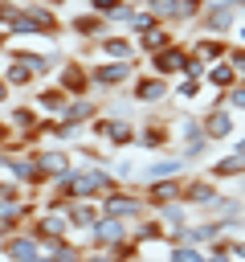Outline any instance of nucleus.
I'll return each instance as SVG.
<instances>
[{"instance_id":"1","label":"nucleus","mask_w":245,"mask_h":262,"mask_svg":"<svg viewBox=\"0 0 245 262\" xmlns=\"http://www.w3.org/2000/svg\"><path fill=\"white\" fill-rule=\"evenodd\" d=\"M98 205H102L106 217H118V221H127V225H135V221H143V217L151 213V205H147V196H143L139 184H118V188L106 192Z\"/></svg>"},{"instance_id":"2","label":"nucleus","mask_w":245,"mask_h":262,"mask_svg":"<svg viewBox=\"0 0 245 262\" xmlns=\"http://www.w3.org/2000/svg\"><path fill=\"white\" fill-rule=\"evenodd\" d=\"M135 74H139V61H102V57H98V61L90 66V78H94V90H98V94H114V90L131 86Z\"/></svg>"},{"instance_id":"3","label":"nucleus","mask_w":245,"mask_h":262,"mask_svg":"<svg viewBox=\"0 0 245 262\" xmlns=\"http://www.w3.org/2000/svg\"><path fill=\"white\" fill-rule=\"evenodd\" d=\"M180 201H184L188 209H200V213L208 217V213H212V205L220 201V184H216L208 172H200V176H192V172H188V176H184V192H180Z\"/></svg>"},{"instance_id":"4","label":"nucleus","mask_w":245,"mask_h":262,"mask_svg":"<svg viewBox=\"0 0 245 262\" xmlns=\"http://www.w3.org/2000/svg\"><path fill=\"white\" fill-rule=\"evenodd\" d=\"M172 143H176V135H172V119L163 111L147 115L139 123V131H135V147H143V151H167Z\"/></svg>"},{"instance_id":"5","label":"nucleus","mask_w":245,"mask_h":262,"mask_svg":"<svg viewBox=\"0 0 245 262\" xmlns=\"http://www.w3.org/2000/svg\"><path fill=\"white\" fill-rule=\"evenodd\" d=\"M200 123H204V135H208L212 143H225V139H233V131H237V115L225 106V94H212V102H208V111L200 115Z\"/></svg>"},{"instance_id":"6","label":"nucleus","mask_w":245,"mask_h":262,"mask_svg":"<svg viewBox=\"0 0 245 262\" xmlns=\"http://www.w3.org/2000/svg\"><path fill=\"white\" fill-rule=\"evenodd\" d=\"M53 82H57V86H61L69 98H78V94H94V78H90V66H82L78 57H65V61L57 66Z\"/></svg>"},{"instance_id":"7","label":"nucleus","mask_w":245,"mask_h":262,"mask_svg":"<svg viewBox=\"0 0 245 262\" xmlns=\"http://www.w3.org/2000/svg\"><path fill=\"white\" fill-rule=\"evenodd\" d=\"M127 90H131V102H139V106H159L163 98H172V82H167V78H155L151 70H147V74L139 70Z\"/></svg>"},{"instance_id":"8","label":"nucleus","mask_w":245,"mask_h":262,"mask_svg":"<svg viewBox=\"0 0 245 262\" xmlns=\"http://www.w3.org/2000/svg\"><path fill=\"white\" fill-rule=\"evenodd\" d=\"M188 57H192V53H188V45H180V41H176V45H167V49L151 53V57H147V70H151L155 78H167V82H176V78L184 74Z\"/></svg>"},{"instance_id":"9","label":"nucleus","mask_w":245,"mask_h":262,"mask_svg":"<svg viewBox=\"0 0 245 262\" xmlns=\"http://www.w3.org/2000/svg\"><path fill=\"white\" fill-rule=\"evenodd\" d=\"M94 53L102 61H139V49H135V37L131 33H106L94 41Z\"/></svg>"},{"instance_id":"10","label":"nucleus","mask_w":245,"mask_h":262,"mask_svg":"<svg viewBox=\"0 0 245 262\" xmlns=\"http://www.w3.org/2000/svg\"><path fill=\"white\" fill-rule=\"evenodd\" d=\"M33 106H37V115L41 119H61L65 115V102H69V94L57 86V82H41V86H33V98H29Z\"/></svg>"},{"instance_id":"11","label":"nucleus","mask_w":245,"mask_h":262,"mask_svg":"<svg viewBox=\"0 0 245 262\" xmlns=\"http://www.w3.org/2000/svg\"><path fill=\"white\" fill-rule=\"evenodd\" d=\"M127 237H131V225L118 221V217H106V213H102V217L94 221V229H90V246H94V250H114V246H122Z\"/></svg>"},{"instance_id":"12","label":"nucleus","mask_w":245,"mask_h":262,"mask_svg":"<svg viewBox=\"0 0 245 262\" xmlns=\"http://www.w3.org/2000/svg\"><path fill=\"white\" fill-rule=\"evenodd\" d=\"M4 262H49V258H41V242L29 229H16L4 242Z\"/></svg>"},{"instance_id":"13","label":"nucleus","mask_w":245,"mask_h":262,"mask_svg":"<svg viewBox=\"0 0 245 262\" xmlns=\"http://www.w3.org/2000/svg\"><path fill=\"white\" fill-rule=\"evenodd\" d=\"M24 229H29L37 242H45V237H69V233H74V225H69L65 209H61V213H45V209H41V213H37Z\"/></svg>"},{"instance_id":"14","label":"nucleus","mask_w":245,"mask_h":262,"mask_svg":"<svg viewBox=\"0 0 245 262\" xmlns=\"http://www.w3.org/2000/svg\"><path fill=\"white\" fill-rule=\"evenodd\" d=\"M220 237H229V233H225V221H216V217H204V221H188V225H184V242H188V246L208 250V246L220 242ZM184 242H180V246H184Z\"/></svg>"},{"instance_id":"15","label":"nucleus","mask_w":245,"mask_h":262,"mask_svg":"<svg viewBox=\"0 0 245 262\" xmlns=\"http://www.w3.org/2000/svg\"><path fill=\"white\" fill-rule=\"evenodd\" d=\"M139 188H143V196H147V205H151V213H155L159 205H167V201H180V192H184V176L147 180V184H139Z\"/></svg>"},{"instance_id":"16","label":"nucleus","mask_w":245,"mask_h":262,"mask_svg":"<svg viewBox=\"0 0 245 262\" xmlns=\"http://www.w3.org/2000/svg\"><path fill=\"white\" fill-rule=\"evenodd\" d=\"M229 49H233V41H229V37H212V33H204V37H196V41L188 45V53H192V57H200L204 66L225 61V57H229Z\"/></svg>"},{"instance_id":"17","label":"nucleus","mask_w":245,"mask_h":262,"mask_svg":"<svg viewBox=\"0 0 245 262\" xmlns=\"http://www.w3.org/2000/svg\"><path fill=\"white\" fill-rule=\"evenodd\" d=\"M98 115H102V102H98L94 94H78V98L65 102V115H61V119H65V123H78V127H90Z\"/></svg>"},{"instance_id":"18","label":"nucleus","mask_w":245,"mask_h":262,"mask_svg":"<svg viewBox=\"0 0 245 262\" xmlns=\"http://www.w3.org/2000/svg\"><path fill=\"white\" fill-rule=\"evenodd\" d=\"M163 176H188V164H184L180 156H159V160L143 164L139 184H147V180H163Z\"/></svg>"},{"instance_id":"19","label":"nucleus","mask_w":245,"mask_h":262,"mask_svg":"<svg viewBox=\"0 0 245 262\" xmlns=\"http://www.w3.org/2000/svg\"><path fill=\"white\" fill-rule=\"evenodd\" d=\"M65 217H69L74 233H86V229H94V221L102 217V205H98V201H69V205H65Z\"/></svg>"},{"instance_id":"20","label":"nucleus","mask_w":245,"mask_h":262,"mask_svg":"<svg viewBox=\"0 0 245 262\" xmlns=\"http://www.w3.org/2000/svg\"><path fill=\"white\" fill-rule=\"evenodd\" d=\"M20 8H24V12H29L37 25H41V33H45L49 41H57V37H61V20H57V8H49V4H41V0H24Z\"/></svg>"},{"instance_id":"21","label":"nucleus","mask_w":245,"mask_h":262,"mask_svg":"<svg viewBox=\"0 0 245 262\" xmlns=\"http://www.w3.org/2000/svg\"><path fill=\"white\" fill-rule=\"evenodd\" d=\"M0 78H4V82H8L12 90H33V86H37L33 70H29V66L20 61V57H12V53H8L4 61H0Z\"/></svg>"},{"instance_id":"22","label":"nucleus","mask_w":245,"mask_h":262,"mask_svg":"<svg viewBox=\"0 0 245 262\" xmlns=\"http://www.w3.org/2000/svg\"><path fill=\"white\" fill-rule=\"evenodd\" d=\"M69 29H74L82 41H98V37H106V33H110V20H106V16H98V12H78V16L69 20Z\"/></svg>"},{"instance_id":"23","label":"nucleus","mask_w":245,"mask_h":262,"mask_svg":"<svg viewBox=\"0 0 245 262\" xmlns=\"http://www.w3.org/2000/svg\"><path fill=\"white\" fill-rule=\"evenodd\" d=\"M237 82H241V78H237V70H233L229 61H216V66H208V74H204V90H212V94H229Z\"/></svg>"},{"instance_id":"24","label":"nucleus","mask_w":245,"mask_h":262,"mask_svg":"<svg viewBox=\"0 0 245 262\" xmlns=\"http://www.w3.org/2000/svg\"><path fill=\"white\" fill-rule=\"evenodd\" d=\"M208 176H212L216 184H225V180H241V176H245V156L229 151V156L212 160V164H208Z\"/></svg>"},{"instance_id":"25","label":"nucleus","mask_w":245,"mask_h":262,"mask_svg":"<svg viewBox=\"0 0 245 262\" xmlns=\"http://www.w3.org/2000/svg\"><path fill=\"white\" fill-rule=\"evenodd\" d=\"M167 45H176V33H172L167 25H159V29L143 33V37H135V49H139V57H151V53H159V49H167Z\"/></svg>"},{"instance_id":"26","label":"nucleus","mask_w":245,"mask_h":262,"mask_svg":"<svg viewBox=\"0 0 245 262\" xmlns=\"http://www.w3.org/2000/svg\"><path fill=\"white\" fill-rule=\"evenodd\" d=\"M16 135H29V131H37V123H41V115H37V106L24 98V102H16L12 111H8V119H4Z\"/></svg>"},{"instance_id":"27","label":"nucleus","mask_w":245,"mask_h":262,"mask_svg":"<svg viewBox=\"0 0 245 262\" xmlns=\"http://www.w3.org/2000/svg\"><path fill=\"white\" fill-rule=\"evenodd\" d=\"M90 12L106 16L110 25H131V12H135V4H131V0H90Z\"/></svg>"},{"instance_id":"28","label":"nucleus","mask_w":245,"mask_h":262,"mask_svg":"<svg viewBox=\"0 0 245 262\" xmlns=\"http://www.w3.org/2000/svg\"><path fill=\"white\" fill-rule=\"evenodd\" d=\"M172 135H176L180 143H200V139H208L200 115H180V119H172ZM208 143H212V139H208Z\"/></svg>"},{"instance_id":"29","label":"nucleus","mask_w":245,"mask_h":262,"mask_svg":"<svg viewBox=\"0 0 245 262\" xmlns=\"http://www.w3.org/2000/svg\"><path fill=\"white\" fill-rule=\"evenodd\" d=\"M147 8H151V12L159 16V25H167V29L188 25V20H184V0H151Z\"/></svg>"},{"instance_id":"30","label":"nucleus","mask_w":245,"mask_h":262,"mask_svg":"<svg viewBox=\"0 0 245 262\" xmlns=\"http://www.w3.org/2000/svg\"><path fill=\"white\" fill-rule=\"evenodd\" d=\"M163 229H167V225H163L155 213H147L143 221H135V225H131V242H135V246H143V242H155V237H163Z\"/></svg>"},{"instance_id":"31","label":"nucleus","mask_w":245,"mask_h":262,"mask_svg":"<svg viewBox=\"0 0 245 262\" xmlns=\"http://www.w3.org/2000/svg\"><path fill=\"white\" fill-rule=\"evenodd\" d=\"M155 217H159L167 229H184V225H188V205H184V201H167V205L155 209Z\"/></svg>"},{"instance_id":"32","label":"nucleus","mask_w":245,"mask_h":262,"mask_svg":"<svg viewBox=\"0 0 245 262\" xmlns=\"http://www.w3.org/2000/svg\"><path fill=\"white\" fill-rule=\"evenodd\" d=\"M127 29H131V37H143V33L159 29V16H155L151 8H135V12H131V25H127Z\"/></svg>"},{"instance_id":"33","label":"nucleus","mask_w":245,"mask_h":262,"mask_svg":"<svg viewBox=\"0 0 245 262\" xmlns=\"http://www.w3.org/2000/svg\"><path fill=\"white\" fill-rule=\"evenodd\" d=\"M172 254V242L167 237H155V242H143L139 246V262H167Z\"/></svg>"},{"instance_id":"34","label":"nucleus","mask_w":245,"mask_h":262,"mask_svg":"<svg viewBox=\"0 0 245 262\" xmlns=\"http://www.w3.org/2000/svg\"><path fill=\"white\" fill-rule=\"evenodd\" d=\"M200 90H204V82H200V78H176V86H172V98H180V102H192Z\"/></svg>"},{"instance_id":"35","label":"nucleus","mask_w":245,"mask_h":262,"mask_svg":"<svg viewBox=\"0 0 245 262\" xmlns=\"http://www.w3.org/2000/svg\"><path fill=\"white\" fill-rule=\"evenodd\" d=\"M208 151H212L208 139H200V143H180V160H184V164H200Z\"/></svg>"},{"instance_id":"36","label":"nucleus","mask_w":245,"mask_h":262,"mask_svg":"<svg viewBox=\"0 0 245 262\" xmlns=\"http://www.w3.org/2000/svg\"><path fill=\"white\" fill-rule=\"evenodd\" d=\"M167 262H204V250L200 246H172V254H167Z\"/></svg>"},{"instance_id":"37","label":"nucleus","mask_w":245,"mask_h":262,"mask_svg":"<svg viewBox=\"0 0 245 262\" xmlns=\"http://www.w3.org/2000/svg\"><path fill=\"white\" fill-rule=\"evenodd\" d=\"M225 106H229L233 115H245V82H237V86L225 94Z\"/></svg>"},{"instance_id":"38","label":"nucleus","mask_w":245,"mask_h":262,"mask_svg":"<svg viewBox=\"0 0 245 262\" xmlns=\"http://www.w3.org/2000/svg\"><path fill=\"white\" fill-rule=\"evenodd\" d=\"M49 262H86V250H82V246H74V242H65Z\"/></svg>"},{"instance_id":"39","label":"nucleus","mask_w":245,"mask_h":262,"mask_svg":"<svg viewBox=\"0 0 245 262\" xmlns=\"http://www.w3.org/2000/svg\"><path fill=\"white\" fill-rule=\"evenodd\" d=\"M204 262H233V258H229V237L212 242V246L204 250Z\"/></svg>"},{"instance_id":"40","label":"nucleus","mask_w":245,"mask_h":262,"mask_svg":"<svg viewBox=\"0 0 245 262\" xmlns=\"http://www.w3.org/2000/svg\"><path fill=\"white\" fill-rule=\"evenodd\" d=\"M110 254H114V262H139V246H135V242H131V237H127V242H122V246H114V250H110Z\"/></svg>"},{"instance_id":"41","label":"nucleus","mask_w":245,"mask_h":262,"mask_svg":"<svg viewBox=\"0 0 245 262\" xmlns=\"http://www.w3.org/2000/svg\"><path fill=\"white\" fill-rule=\"evenodd\" d=\"M225 61H229V66H233V70H237V78H241V82H245V45H233V49H229V57H225Z\"/></svg>"},{"instance_id":"42","label":"nucleus","mask_w":245,"mask_h":262,"mask_svg":"<svg viewBox=\"0 0 245 262\" xmlns=\"http://www.w3.org/2000/svg\"><path fill=\"white\" fill-rule=\"evenodd\" d=\"M229 258L233 262H245V233L241 237H229Z\"/></svg>"},{"instance_id":"43","label":"nucleus","mask_w":245,"mask_h":262,"mask_svg":"<svg viewBox=\"0 0 245 262\" xmlns=\"http://www.w3.org/2000/svg\"><path fill=\"white\" fill-rule=\"evenodd\" d=\"M86 262H114L110 250H86Z\"/></svg>"},{"instance_id":"44","label":"nucleus","mask_w":245,"mask_h":262,"mask_svg":"<svg viewBox=\"0 0 245 262\" xmlns=\"http://www.w3.org/2000/svg\"><path fill=\"white\" fill-rule=\"evenodd\" d=\"M12 135H16V131H12V127H8V123H4V119H0V147H4V143H8V139H12Z\"/></svg>"},{"instance_id":"45","label":"nucleus","mask_w":245,"mask_h":262,"mask_svg":"<svg viewBox=\"0 0 245 262\" xmlns=\"http://www.w3.org/2000/svg\"><path fill=\"white\" fill-rule=\"evenodd\" d=\"M8 98H12V86H8V82H4V78H0V106H4V102H8Z\"/></svg>"},{"instance_id":"46","label":"nucleus","mask_w":245,"mask_h":262,"mask_svg":"<svg viewBox=\"0 0 245 262\" xmlns=\"http://www.w3.org/2000/svg\"><path fill=\"white\" fill-rule=\"evenodd\" d=\"M233 151H237V156H245V135H237V139H233Z\"/></svg>"},{"instance_id":"47","label":"nucleus","mask_w":245,"mask_h":262,"mask_svg":"<svg viewBox=\"0 0 245 262\" xmlns=\"http://www.w3.org/2000/svg\"><path fill=\"white\" fill-rule=\"evenodd\" d=\"M233 184H237V196H245V176H241V180H233Z\"/></svg>"},{"instance_id":"48","label":"nucleus","mask_w":245,"mask_h":262,"mask_svg":"<svg viewBox=\"0 0 245 262\" xmlns=\"http://www.w3.org/2000/svg\"><path fill=\"white\" fill-rule=\"evenodd\" d=\"M229 4H233V8H237V12H245V0H229Z\"/></svg>"},{"instance_id":"49","label":"nucleus","mask_w":245,"mask_h":262,"mask_svg":"<svg viewBox=\"0 0 245 262\" xmlns=\"http://www.w3.org/2000/svg\"><path fill=\"white\" fill-rule=\"evenodd\" d=\"M131 4H135V8H147V4H151V0H131Z\"/></svg>"}]
</instances>
